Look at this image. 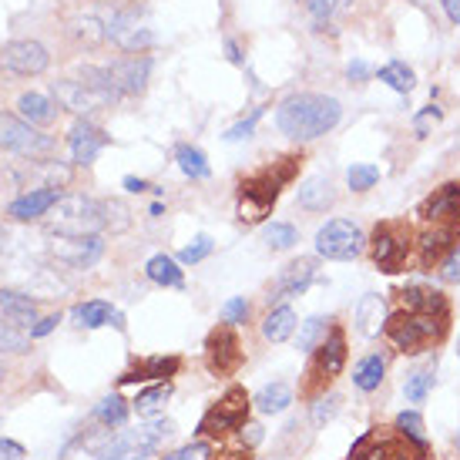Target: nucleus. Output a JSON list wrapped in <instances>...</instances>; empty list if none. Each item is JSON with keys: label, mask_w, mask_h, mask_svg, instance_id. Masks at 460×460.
<instances>
[{"label": "nucleus", "mask_w": 460, "mask_h": 460, "mask_svg": "<svg viewBox=\"0 0 460 460\" xmlns=\"http://www.w3.org/2000/svg\"><path fill=\"white\" fill-rule=\"evenodd\" d=\"M340 115H343V108H340L336 98L306 91V94H293V98H286V102L279 104L276 125H279V131L289 135V138L309 141L336 128Z\"/></svg>", "instance_id": "1"}, {"label": "nucleus", "mask_w": 460, "mask_h": 460, "mask_svg": "<svg viewBox=\"0 0 460 460\" xmlns=\"http://www.w3.org/2000/svg\"><path fill=\"white\" fill-rule=\"evenodd\" d=\"M450 309H417L396 306L384 323V332L403 353H420L427 346L440 343L447 336Z\"/></svg>", "instance_id": "2"}, {"label": "nucleus", "mask_w": 460, "mask_h": 460, "mask_svg": "<svg viewBox=\"0 0 460 460\" xmlns=\"http://www.w3.org/2000/svg\"><path fill=\"white\" fill-rule=\"evenodd\" d=\"M303 158H282V165H269L262 172H256L252 179H245L239 185V218L243 222H262L269 216V208L276 205L282 185L293 181L296 165Z\"/></svg>", "instance_id": "3"}, {"label": "nucleus", "mask_w": 460, "mask_h": 460, "mask_svg": "<svg viewBox=\"0 0 460 460\" xmlns=\"http://www.w3.org/2000/svg\"><path fill=\"white\" fill-rule=\"evenodd\" d=\"M346 460H430V447L417 444L413 437H407L400 427L396 430H384L373 427L370 434H363L353 444Z\"/></svg>", "instance_id": "4"}, {"label": "nucleus", "mask_w": 460, "mask_h": 460, "mask_svg": "<svg viewBox=\"0 0 460 460\" xmlns=\"http://www.w3.org/2000/svg\"><path fill=\"white\" fill-rule=\"evenodd\" d=\"M102 229V202H94L88 195H61L58 205L48 212V232L51 235H98Z\"/></svg>", "instance_id": "5"}, {"label": "nucleus", "mask_w": 460, "mask_h": 460, "mask_svg": "<svg viewBox=\"0 0 460 460\" xmlns=\"http://www.w3.org/2000/svg\"><path fill=\"white\" fill-rule=\"evenodd\" d=\"M172 430L175 427L168 420H155L145 423V427H135V430H125V434L111 437L104 447H98V460H148L172 437Z\"/></svg>", "instance_id": "6"}, {"label": "nucleus", "mask_w": 460, "mask_h": 460, "mask_svg": "<svg viewBox=\"0 0 460 460\" xmlns=\"http://www.w3.org/2000/svg\"><path fill=\"white\" fill-rule=\"evenodd\" d=\"M249 407H252V400L245 394V386H229L216 407L205 410V417L199 420V434L222 437L232 434V430H243L249 423Z\"/></svg>", "instance_id": "7"}, {"label": "nucleus", "mask_w": 460, "mask_h": 460, "mask_svg": "<svg viewBox=\"0 0 460 460\" xmlns=\"http://www.w3.org/2000/svg\"><path fill=\"white\" fill-rule=\"evenodd\" d=\"M0 148L34 162V158H44V155L54 152V141L48 138V135H40V131L34 128L31 121H24V118L0 111Z\"/></svg>", "instance_id": "8"}, {"label": "nucleus", "mask_w": 460, "mask_h": 460, "mask_svg": "<svg viewBox=\"0 0 460 460\" xmlns=\"http://www.w3.org/2000/svg\"><path fill=\"white\" fill-rule=\"evenodd\" d=\"M367 249V235L359 232V226L346 222V218H330L320 232H316V252L326 259H357Z\"/></svg>", "instance_id": "9"}, {"label": "nucleus", "mask_w": 460, "mask_h": 460, "mask_svg": "<svg viewBox=\"0 0 460 460\" xmlns=\"http://www.w3.org/2000/svg\"><path fill=\"white\" fill-rule=\"evenodd\" d=\"M410 256V226L384 222L373 232V262L380 272H400Z\"/></svg>", "instance_id": "10"}, {"label": "nucleus", "mask_w": 460, "mask_h": 460, "mask_svg": "<svg viewBox=\"0 0 460 460\" xmlns=\"http://www.w3.org/2000/svg\"><path fill=\"white\" fill-rule=\"evenodd\" d=\"M346 363V336L343 330H332L330 340L316 349V357H313V367H309V386H306V396H316L320 390H326L332 376H340Z\"/></svg>", "instance_id": "11"}, {"label": "nucleus", "mask_w": 460, "mask_h": 460, "mask_svg": "<svg viewBox=\"0 0 460 460\" xmlns=\"http://www.w3.org/2000/svg\"><path fill=\"white\" fill-rule=\"evenodd\" d=\"M54 98H58L61 108L75 111V115H91V111H98V108L115 104L118 94L91 88L88 81H71V77H65V81H54Z\"/></svg>", "instance_id": "12"}, {"label": "nucleus", "mask_w": 460, "mask_h": 460, "mask_svg": "<svg viewBox=\"0 0 460 460\" xmlns=\"http://www.w3.org/2000/svg\"><path fill=\"white\" fill-rule=\"evenodd\" d=\"M420 218L423 226L450 229L460 235V181H447L434 195H427L420 205Z\"/></svg>", "instance_id": "13"}, {"label": "nucleus", "mask_w": 460, "mask_h": 460, "mask_svg": "<svg viewBox=\"0 0 460 460\" xmlns=\"http://www.w3.org/2000/svg\"><path fill=\"white\" fill-rule=\"evenodd\" d=\"M205 363L216 376H232V373L243 367V343L232 326H218L208 332V343H205Z\"/></svg>", "instance_id": "14"}, {"label": "nucleus", "mask_w": 460, "mask_h": 460, "mask_svg": "<svg viewBox=\"0 0 460 460\" xmlns=\"http://www.w3.org/2000/svg\"><path fill=\"white\" fill-rule=\"evenodd\" d=\"M51 256L67 269H91L104 256L98 235H51Z\"/></svg>", "instance_id": "15"}, {"label": "nucleus", "mask_w": 460, "mask_h": 460, "mask_svg": "<svg viewBox=\"0 0 460 460\" xmlns=\"http://www.w3.org/2000/svg\"><path fill=\"white\" fill-rule=\"evenodd\" d=\"M48 48L38 40H11L0 48V67L17 77H34L48 67Z\"/></svg>", "instance_id": "16"}, {"label": "nucleus", "mask_w": 460, "mask_h": 460, "mask_svg": "<svg viewBox=\"0 0 460 460\" xmlns=\"http://www.w3.org/2000/svg\"><path fill=\"white\" fill-rule=\"evenodd\" d=\"M104 34L115 40L118 48H125V51H141V48H148L152 44V31H145L138 27V11H118L108 24H104Z\"/></svg>", "instance_id": "17"}, {"label": "nucleus", "mask_w": 460, "mask_h": 460, "mask_svg": "<svg viewBox=\"0 0 460 460\" xmlns=\"http://www.w3.org/2000/svg\"><path fill=\"white\" fill-rule=\"evenodd\" d=\"M148 71H152V61L148 58H121L115 65L104 67L108 75V84L118 91V94H138L148 81Z\"/></svg>", "instance_id": "18"}, {"label": "nucleus", "mask_w": 460, "mask_h": 460, "mask_svg": "<svg viewBox=\"0 0 460 460\" xmlns=\"http://www.w3.org/2000/svg\"><path fill=\"white\" fill-rule=\"evenodd\" d=\"M316 279V262L313 259H296L282 269L272 289H269V299H289V296H303L309 289V282Z\"/></svg>", "instance_id": "19"}, {"label": "nucleus", "mask_w": 460, "mask_h": 460, "mask_svg": "<svg viewBox=\"0 0 460 460\" xmlns=\"http://www.w3.org/2000/svg\"><path fill=\"white\" fill-rule=\"evenodd\" d=\"M181 370V359L179 357H145L138 359L128 373L118 376V384H148V380H168Z\"/></svg>", "instance_id": "20"}, {"label": "nucleus", "mask_w": 460, "mask_h": 460, "mask_svg": "<svg viewBox=\"0 0 460 460\" xmlns=\"http://www.w3.org/2000/svg\"><path fill=\"white\" fill-rule=\"evenodd\" d=\"M58 199H61V192H58L54 185H51V189H48V185H44V189H31L27 195H21V199H13L7 212H11V216L17 218V222L44 218V216H48V212L54 208V205H58Z\"/></svg>", "instance_id": "21"}, {"label": "nucleus", "mask_w": 460, "mask_h": 460, "mask_svg": "<svg viewBox=\"0 0 460 460\" xmlns=\"http://www.w3.org/2000/svg\"><path fill=\"white\" fill-rule=\"evenodd\" d=\"M104 145H108V135L102 128L88 125V121H77L71 128V158H75V165H91Z\"/></svg>", "instance_id": "22"}, {"label": "nucleus", "mask_w": 460, "mask_h": 460, "mask_svg": "<svg viewBox=\"0 0 460 460\" xmlns=\"http://www.w3.org/2000/svg\"><path fill=\"white\" fill-rule=\"evenodd\" d=\"M454 245H457V232L427 226V229L420 232V266L423 269L440 266V262H444V256H447Z\"/></svg>", "instance_id": "23"}, {"label": "nucleus", "mask_w": 460, "mask_h": 460, "mask_svg": "<svg viewBox=\"0 0 460 460\" xmlns=\"http://www.w3.org/2000/svg\"><path fill=\"white\" fill-rule=\"evenodd\" d=\"M0 316L17 323V326H31V323H38V303L24 293L0 289Z\"/></svg>", "instance_id": "24"}, {"label": "nucleus", "mask_w": 460, "mask_h": 460, "mask_svg": "<svg viewBox=\"0 0 460 460\" xmlns=\"http://www.w3.org/2000/svg\"><path fill=\"white\" fill-rule=\"evenodd\" d=\"M299 205L303 208H309V212H326L332 205V199H336V192H332V181L326 179V175H313V179H306L303 185H299Z\"/></svg>", "instance_id": "25"}, {"label": "nucleus", "mask_w": 460, "mask_h": 460, "mask_svg": "<svg viewBox=\"0 0 460 460\" xmlns=\"http://www.w3.org/2000/svg\"><path fill=\"white\" fill-rule=\"evenodd\" d=\"M17 108H21V118L31 121V125H51L54 118H58V104L51 98H44V94H38V91L21 94Z\"/></svg>", "instance_id": "26"}, {"label": "nucleus", "mask_w": 460, "mask_h": 460, "mask_svg": "<svg viewBox=\"0 0 460 460\" xmlns=\"http://www.w3.org/2000/svg\"><path fill=\"white\" fill-rule=\"evenodd\" d=\"M357 323H359V332L363 336H376L380 332V326L386 323L384 316V299L380 296H363L359 299V306H357Z\"/></svg>", "instance_id": "27"}, {"label": "nucleus", "mask_w": 460, "mask_h": 460, "mask_svg": "<svg viewBox=\"0 0 460 460\" xmlns=\"http://www.w3.org/2000/svg\"><path fill=\"white\" fill-rule=\"evenodd\" d=\"M293 330H296V313L289 306L272 309L266 316V323H262V336H266L269 343H286L293 336Z\"/></svg>", "instance_id": "28"}, {"label": "nucleus", "mask_w": 460, "mask_h": 460, "mask_svg": "<svg viewBox=\"0 0 460 460\" xmlns=\"http://www.w3.org/2000/svg\"><path fill=\"white\" fill-rule=\"evenodd\" d=\"M145 272H148V279L155 282V286H172V289H181V269L175 259L168 256H152L148 259V266H145Z\"/></svg>", "instance_id": "29"}, {"label": "nucleus", "mask_w": 460, "mask_h": 460, "mask_svg": "<svg viewBox=\"0 0 460 460\" xmlns=\"http://www.w3.org/2000/svg\"><path fill=\"white\" fill-rule=\"evenodd\" d=\"M252 403L259 407V413H282V410L293 403V390L286 384H269L259 390Z\"/></svg>", "instance_id": "30"}, {"label": "nucleus", "mask_w": 460, "mask_h": 460, "mask_svg": "<svg viewBox=\"0 0 460 460\" xmlns=\"http://www.w3.org/2000/svg\"><path fill=\"white\" fill-rule=\"evenodd\" d=\"M168 400H172V386H168V380H162L158 386H148L135 396V410H138V417H155L165 410Z\"/></svg>", "instance_id": "31"}, {"label": "nucleus", "mask_w": 460, "mask_h": 460, "mask_svg": "<svg viewBox=\"0 0 460 460\" xmlns=\"http://www.w3.org/2000/svg\"><path fill=\"white\" fill-rule=\"evenodd\" d=\"M75 320L81 323L84 330H98V326L115 320V309H111V303H104V299H91V303L75 309Z\"/></svg>", "instance_id": "32"}, {"label": "nucleus", "mask_w": 460, "mask_h": 460, "mask_svg": "<svg viewBox=\"0 0 460 460\" xmlns=\"http://www.w3.org/2000/svg\"><path fill=\"white\" fill-rule=\"evenodd\" d=\"M384 373H386V363L380 357H367L357 363V370H353V384L359 386V390H376V386L384 384Z\"/></svg>", "instance_id": "33"}, {"label": "nucleus", "mask_w": 460, "mask_h": 460, "mask_svg": "<svg viewBox=\"0 0 460 460\" xmlns=\"http://www.w3.org/2000/svg\"><path fill=\"white\" fill-rule=\"evenodd\" d=\"M175 158H179V168L189 175V179H208V162H205V155L199 152V148H192V145H179Z\"/></svg>", "instance_id": "34"}, {"label": "nucleus", "mask_w": 460, "mask_h": 460, "mask_svg": "<svg viewBox=\"0 0 460 460\" xmlns=\"http://www.w3.org/2000/svg\"><path fill=\"white\" fill-rule=\"evenodd\" d=\"M27 349H31V336L17 323L0 320V353H27Z\"/></svg>", "instance_id": "35"}, {"label": "nucleus", "mask_w": 460, "mask_h": 460, "mask_svg": "<svg viewBox=\"0 0 460 460\" xmlns=\"http://www.w3.org/2000/svg\"><path fill=\"white\" fill-rule=\"evenodd\" d=\"M94 417L102 423H108V427H121V423L128 420V403L118 394L104 396L102 403H98V410H94Z\"/></svg>", "instance_id": "36"}, {"label": "nucleus", "mask_w": 460, "mask_h": 460, "mask_svg": "<svg viewBox=\"0 0 460 460\" xmlns=\"http://www.w3.org/2000/svg\"><path fill=\"white\" fill-rule=\"evenodd\" d=\"M380 81L390 84L394 91H400V94H407V91L413 88V71H410L403 61H394V65L380 67Z\"/></svg>", "instance_id": "37"}, {"label": "nucleus", "mask_w": 460, "mask_h": 460, "mask_svg": "<svg viewBox=\"0 0 460 460\" xmlns=\"http://www.w3.org/2000/svg\"><path fill=\"white\" fill-rule=\"evenodd\" d=\"M102 212H104V229L111 232H125L131 226V212L125 202H118V199H104L102 202Z\"/></svg>", "instance_id": "38"}, {"label": "nucleus", "mask_w": 460, "mask_h": 460, "mask_svg": "<svg viewBox=\"0 0 460 460\" xmlns=\"http://www.w3.org/2000/svg\"><path fill=\"white\" fill-rule=\"evenodd\" d=\"M266 243H269V249L282 252V249H293V245L299 243V232H296L289 222H272V226H266Z\"/></svg>", "instance_id": "39"}, {"label": "nucleus", "mask_w": 460, "mask_h": 460, "mask_svg": "<svg viewBox=\"0 0 460 460\" xmlns=\"http://www.w3.org/2000/svg\"><path fill=\"white\" fill-rule=\"evenodd\" d=\"M430 386H434V367H423V370H417L413 376H410L403 390H407L410 403H423L427 394H430Z\"/></svg>", "instance_id": "40"}, {"label": "nucleus", "mask_w": 460, "mask_h": 460, "mask_svg": "<svg viewBox=\"0 0 460 460\" xmlns=\"http://www.w3.org/2000/svg\"><path fill=\"white\" fill-rule=\"evenodd\" d=\"M346 181H349V189H353V192H367V189H373V185L380 181V168L376 165H353L349 172H346Z\"/></svg>", "instance_id": "41"}, {"label": "nucleus", "mask_w": 460, "mask_h": 460, "mask_svg": "<svg viewBox=\"0 0 460 460\" xmlns=\"http://www.w3.org/2000/svg\"><path fill=\"white\" fill-rule=\"evenodd\" d=\"M396 427H400L407 437H413L417 444H427V434H423V417L417 413V410H403V413L396 417Z\"/></svg>", "instance_id": "42"}, {"label": "nucleus", "mask_w": 460, "mask_h": 460, "mask_svg": "<svg viewBox=\"0 0 460 460\" xmlns=\"http://www.w3.org/2000/svg\"><path fill=\"white\" fill-rule=\"evenodd\" d=\"M323 330H326V320L323 316H313V320L303 323V330H299V340H296V346L299 349H316V340L323 336Z\"/></svg>", "instance_id": "43"}, {"label": "nucleus", "mask_w": 460, "mask_h": 460, "mask_svg": "<svg viewBox=\"0 0 460 460\" xmlns=\"http://www.w3.org/2000/svg\"><path fill=\"white\" fill-rule=\"evenodd\" d=\"M208 252H212V239H208V235H199L192 245H185V249H181L179 259L185 262V266H195V262H202Z\"/></svg>", "instance_id": "44"}, {"label": "nucleus", "mask_w": 460, "mask_h": 460, "mask_svg": "<svg viewBox=\"0 0 460 460\" xmlns=\"http://www.w3.org/2000/svg\"><path fill=\"white\" fill-rule=\"evenodd\" d=\"M212 454H216V450H212V444L199 440V444H189V447L175 450V454H165L162 460H208Z\"/></svg>", "instance_id": "45"}, {"label": "nucleus", "mask_w": 460, "mask_h": 460, "mask_svg": "<svg viewBox=\"0 0 460 460\" xmlns=\"http://www.w3.org/2000/svg\"><path fill=\"white\" fill-rule=\"evenodd\" d=\"M440 279L460 286V245H454L447 256H444V262H440Z\"/></svg>", "instance_id": "46"}, {"label": "nucleus", "mask_w": 460, "mask_h": 460, "mask_svg": "<svg viewBox=\"0 0 460 460\" xmlns=\"http://www.w3.org/2000/svg\"><path fill=\"white\" fill-rule=\"evenodd\" d=\"M245 316H249V303H245V296H235V299H229V303L222 306V320L229 323V326L243 323Z\"/></svg>", "instance_id": "47"}, {"label": "nucleus", "mask_w": 460, "mask_h": 460, "mask_svg": "<svg viewBox=\"0 0 460 460\" xmlns=\"http://www.w3.org/2000/svg\"><path fill=\"white\" fill-rule=\"evenodd\" d=\"M336 410H340V396H323L320 403L313 407V423L323 427L326 420H332V413H336Z\"/></svg>", "instance_id": "48"}, {"label": "nucleus", "mask_w": 460, "mask_h": 460, "mask_svg": "<svg viewBox=\"0 0 460 460\" xmlns=\"http://www.w3.org/2000/svg\"><path fill=\"white\" fill-rule=\"evenodd\" d=\"M27 450L24 444H17L11 437H0V460H24Z\"/></svg>", "instance_id": "49"}, {"label": "nucleus", "mask_w": 460, "mask_h": 460, "mask_svg": "<svg viewBox=\"0 0 460 460\" xmlns=\"http://www.w3.org/2000/svg\"><path fill=\"white\" fill-rule=\"evenodd\" d=\"M252 125H256V115L249 118V121H239V125H232L229 131H226V141H243L252 135Z\"/></svg>", "instance_id": "50"}, {"label": "nucleus", "mask_w": 460, "mask_h": 460, "mask_svg": "<svg viewBox=\"0 0 460 460\" xmlns=\"http://www.w3.org/2000/svg\"><path fill=\"white\" fill-rule=\"evenodd\" d=\"M94 27H98V21H77V34H81V38H88V40H102V38H108V34H104V31H94Z\"/></svg>", "instance_id": "51"}, {"label": "nucleus", "mask_w": 460, "mask_h": 460, "mask_svg": "<svg viewBox=\"0 0 460 460\" xmlns=\"http://www.w3.org/2000/svg\"><path fill=\"white\" fill-rule=\"evenodd\" d=\"M61 323V316H48V320H38V326H31V340H40V336H48Z\"/></svg>", "instance_id": "52"}, {"label": "nucleus", "mask_w": 460, "mask_h": 460, "mask_svg": "<svg viewBox=\"0 0 460 460\" xmlns=\"http://www.w3.org/2000/svg\"><path fill=\"white\" fill-rule=\"evenodd\" d=\"M309 11L316 13L320 21H326V17L336 11V0H309Z\"/></svg>", "instance_id": "53"}, {"label": "nucleus", "mask_w": 460, "mask_h": 460, "mask_svg": "<svg viewBox=\"0 0 460 460\" xmlns=\"http://www.w3.org/2000/svg\"><path fill=\"white\" fill-rule=\"evenodd\" d=\"M430 121H440V108H427V111H420V115H417V131L427 135V125H430Z\"/></svg>", "instance_id": "54"}, {"label": "nucleus", "mask_w": 460, "mask_h": 460, "mask_svg": "<svg viewBox=\"0 0 460 460\" xmlns=\"http://www.w3.org/2000/svg\"><path fill=\"white\" fill-rule=\"evenodd\" d=\"M243 440H249V444H259V440H262V427H256V423H245Z\"/></svg>", "instance_id": "55"}, {"label": "nucleus", "mask_w": 460, "mask_h": 460, "mask_svg": "<svg viewBox=\"0 0 460 460\" xmlns=\"http://www.w3.org/2000/svg\"><path fill=\"white\" fill-rule=\"evenodd\" d=\"M444 4V11H447L450 24H460V0H440Z\"/></svg>", "instance_id": "56"}, {"label": "nucleus", "mask_w": 460, "mask_h": 460, "mask_svg": "<svg viewBox=\"0 0 460 460\" xmlns=\"http://www.w3.org/2000/svg\"><path fill=\"white\" fill-rule=\"evenodd\" d=\"M208 460H252V454H249V450H226V454L208 457Z\"/></svg>", "instance_id": "57"}, {"label": "nucleus", "mask_w": 460, "mask_h": 460, "mask_svg": "<svg viewBox=\"0 0 460 460\" xmlns=\"http://www.w3.org/2000/svg\"><path fill=\"white\" fill-rule=\"evenodd\" d=\"M346 75H349V81H363V77H367V65H363V61H357V65H349V71H346Z\"/></svg>", "instance_id": "58"}, {"label": "nucleus", "mask_w": 460, "mask_h": 460, "mask_svg": "<svg viewBox=\"0 0 460 460\" xmlns=\"http://www.w3.org/2000/svg\"><path fill=\"white\" fill-rule=\"evenodd\" d=\"M125 189H128V192H148L152 185H148V181H141V179H125Z\"/></svg>", "instance_id": "59"}, {"label": "nucleus", "mask_w": 460, "mask_h": 460, "mask_svg": "<svg viewBox=\"0 0 460 460\" xmlns=\"http://www.w3.org/2000/svg\"><path fill=\"white\" fill-rule=\"evenodd\" d=\"M7 245H11V232H7L4 226H0V256L7 252Z\"/></svg>", "instance_id": "60"}, {"label": "nucleus", "mask_w": 460, "mask_h": 460, "mask_svg": "<svg viewBox=\"0 0 460 460\" xmlns=\"http://www.w3.org/2000/svg\"><path fill=\"white\" fill-rule=\"evenodd\" d=\"M0 376H4V370H0Z\"/></svg>", "instance_id": "61"}, {"label": "nucleus", "mask_w": 460, "mask_h": 460, "mask_svg": "<svg viewBox=\"0 0 460 460\" xmlns=\"http://www.w3.org/2000/svg\"><path fill=\"white\" fill-rule=\"evenodd\" d=\"M457 353H460V346H457Z\"/></svg>", "instance_id": "62"}]
</instances>
